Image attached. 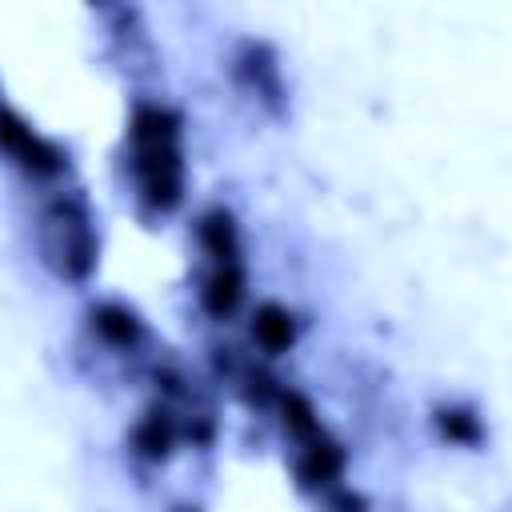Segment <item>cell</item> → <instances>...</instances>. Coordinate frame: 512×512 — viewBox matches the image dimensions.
Wrapping results in <instances>:
<instances>
[{
	"instance_id": "cell-1",
	"label": "cell",
	"mask_w": 512,
	"mask_h": 512,
	"mask_svg": "<svg viewBox=\"0 0 512 512\" xmlns=\"http://www.w3.org/2000/svg\"><path fill=\"white\" fill-rule=\"evenodd\" d=\"M132 168L152 208H172L184 188L180 132L164 108H140L132 120Z\"/></svg>"
},
{
	"instance_id": "cell-2",
	"label": "cell",
	"mask_w": 512,
	"mask_h": 512,
	"mask_svg": "<svg viewBox=\"0 0 512 512\" xmlns=\"http://www.w3.org/2000/svg\"><path fill=\"white\" fill-rule=\"evenodd\" d=\"M40 248L60 276L84 280L96 264V232H92L88 212L76 200L48 204V212L40 220Z\"/></svg>"
},
{
	"instance_id": "cell-3",
	"label": "cell",
	"mask_w": 512,
	"mask_h": 512,
	"mask_svg": "<svg viewBox=\"0 0 512 512\" xmlns=\"http://www.w3.org/2000/svg\"><path fill=\"white\" fill-rule=\"evenodd\" d=\"M0 148H4L24 172H32V176H52V172H60V164H64V156H60L48 140H40L24 120H16L4 104H0Z\"/></svg>"
},
{
	"instance_id": "cell-4",
	"label": "cell",
	"mask_w": 512,
	"mask_h": 512,
	"mask_svg": "<svg viewBox=\"0 0 512 512\" xmlns=\"http://www.w3.org/2000/svg\"><path fill=\"white\" fill-rule=\"evenodd\" d=\"M340 464H344L340 448H336L332 440H324V432H316V436L308 440L304 456H300V476H304L308 484H328V480L340 476Z\"/></svg>"
},
{
	"instance_id": "cell-5",
	"label": "cell",
	"mask_w": 512,
	"mask_h": 512,
	"mask_svg": "<svg viewBox=\"0 0 512 512\" xmlns=\"http://www.w3.org/2000/svg\"><path fill=\"white\" fill-rule=\"evenodd\" d=\"M240 292H244L240 268H236V264H216V272H212L208 284H204V308H208L212 316H228V312L240 304Z\"/></svg>"
},
{
	"instance_id": "cell-6",
	"label": "cell",
	"mask_w": 512,
	"mask_h": 512,
	"mask_svg": "<svg viewBox=\"0 0 512 512\" xmlns=\"http://www.w3.org/2000/svg\"><path fill=\"white\" fill-rule=\"evenodd\" d=\"M252 336L264 352H284L292 344V316L280 304H264L252 320Z\"/></svg>"
},
{
	"instance_id": "cell-7",
	"label": "cell",
	"mask_w": 512,
	"mask_h": 512,
	"mask_svg": "<svg viewBox=\"0 0 512 512\" xmlns=\"http://www.w3.org/2000/svg\"><path fill=\"white\" fill-rule=\"evenodd\" d=\"M200 240L216 264H236V228L228 212H208L200 224Z\"/></svg>"
},
{
	"instance_id": "cell-8",
	"label": "cell",
	"mask_w": 512,
	"mask_h": 512,
	"mask_svg": "<svg viewBox=\"0 0 512 512\" xmlns=\"http://www.w3.org/2000/svg\"><path fill=\"white\" fill-rule=\"evenodd\" d=\"M136 448H140L144 456H152V460L172 448V424H168L164 412H148V416L140 420V428H136Z\"/></svg>"
},
{
	"instance_id": "cell-9",
	"label": "cell",
	"mask_w": 512,
	"mask_h": 512,
	"mask_svg": "<svg viewBox=\"0 0 512 512\" xmlns=\"http://www.w3.org/2000/svg\"><path fill=\"white\" fill-rule=\"evenodd\" d=\"M92 320H96V332H100L104 340H112V344H132V340H136V320H132V312H124V308H116V304L100 308Z\"/></svg>"
},
{
	"instance_id": "cell-10",
	"label": "cell",
	"mask_w": 512,
	"mask_h": 512,
	"mask_svg": "<svg viewBox=\"0 0 512 512\" xmlns=\"http://www.w3.org/2000/svg\"><path fill=\"white\" fill-rule=\"evenodd\" d=\"M284 424H288V432H296L300 440H312V436L320 432V424H316V416H312V404H308L304 396H296V392L284 396Z\"/></svg>"
},
{
	"instance_id": "cell-11",
	"label": "cell",
	"mask_w": 512,
	"mask_h": 512,
	"mask_svg": "<svg viewBox=\"0 0 512 512\" xmlns=\"http://www.w3.org/2000/svg\"><path fill=\"white\" fill-rule=\"evenodd\" d=\"M444 428H448L452 436H460V440L476 436V424H472V420H464L460 412H444Z\"/></svg>"
}]
</instances>
